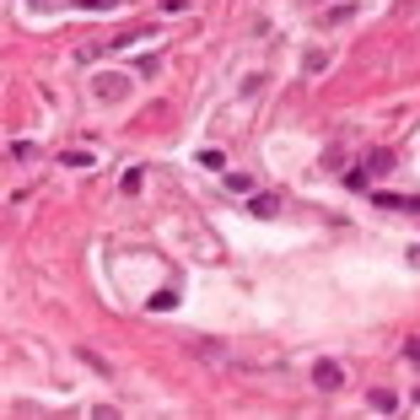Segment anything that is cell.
I'll list each match as a JSON object with an SVG mask.
<instances>
[{"label":"cell","instance_id":"obj_2","mask_svg":"<svg viewBox=\"0 0 420 420\" xmlns=\"http://www.w3.org/2000/svg\"><path fill=\"white\" fill-rule=\"evenodd\" d=\"M313 383H318L323 394H334V388L345 383V367H340V361H318V367H313Z\"/></svg>","mask_w":420,"mask_h":420},{"label":"cell","instance_id":"obj_7","mask_svg":"<svg viewBox=\"0 0 420 420\" xmlns=\"http://www.w3.org/2000/svg\"><path fill=\"white\" fill-rule=\"evenodd\" d=\"M146 308H151V313H173V308H178V291H157Z\"/></svg>","mask_w":420,"mask_h":420},{"label":"cell","instance_id":"obj_8","mask_svg":"<svg viewBox=\"0 0 420 420\" xmlns=\"http://www.w3.org/2000/svg\"><path fill=\"white\" fill-rule=\"evenodd\" d=\"M226 189H232V194H253V178L248 173H226Z\"/></svg>","mask_w":420,"mask_h":420},{"label":"cell","instance_id":"obj_12","mask_svg":"<svg viewBox=\"0 0 420 420\" xmlns=\"http://www.w3.org/2000/svg\"><path fill=\"white\" fill-rule=\"evenodd\" d=\"M415 404H420V388H415Z\"/></svg>","mask_w":420,"mask_h":420},{"label":"cell","instance_id":"obj_11","mask_svg":"<svg viewBox=\"0 0 420 420\" xmlns=\"http://www.w3.org/2000/svg\"><path fill=\"white\" fill-rule=\"evenodd\" d=\"M27 6H33V11H43V6H49V0H27Z\"/></svg>","mask_w":420,"mask_h":420},{"label":"cell","instance_id":"obj_9","mask_svg":"<svg viewBox=\"0 0 420 420\" xmlns=\"http://www.w3.org/2000/svg\"><path fill=\"white\" fill-rule=\"evenodd\" d=\"M81 11H108V6H119V0H75Z\"/></svg>","mask_w":420,"mask_h":420},{"label":"cell","instance_id":"obj_3","mask_svg":"<svg viewBox=\"0 0 420 420\" xmlns=\"http://www.w3.org/2000/svg\"><path fill=\"white\" fill-rule=\"evenodd\" d=\"M92 92H98L103 103H119L124 92H130V75H98V81H92Z\"/></svg>","mask_w":420,"mask_h":420},{"label":"cell","instance_id":"obj_6","mask_svg":"<svg viewBox=\"0 0 420 420\" xmlns=\"http://www.w3.org/2000/svg\"><path fill=\"white\" fill-rule=\"evenodd\" d=\"M361 167H367V173H394V151H367Z\"/></svg>","mask_w":420,"mask_h":420},{"label":"cell","instance_id":"obj_5","mask_svg":"<svg viewBox=\"0 0 420 420\" xmlns=\"http://www.w3.org/2000/svg\"><path fill=\"white\" fill-rule=\"evenodd\" d=\"M367 404L377 409V415H394V409H399V399L388 394V388H372V394H367Z\"/></svg>","mask_w":420,"mask_h":420},{"label":"cell","instance_id":"obj_4","mask_svg":"<svg viewBox=\"0 0 420 420\" xmlns=\"http://www.w3.org/2000/svg\"><path fill=\"white\" fill-rule=\"evenodd\" d=\"M248 210H253L259 221H270V216H280V199H275V194H253V205H248Z\"/></svg>","mask_w":420,"mask_h":420},{"label":"cell","instance_id":"obj_1","mask_svg":"<svg viewBox=\"0 0 420 420\" xmlns=\"http://www.w3.org/2000/svg\"><path fill=\"white\" fill-rule=\"evenodd\" d=\"M372 205H377V210H404V216H420V194H383V189H372Z\"/></svg>","mask_w":420,"mask_h":420},{"label":"cell","instance_id":"obj_10","mask_svg":"<svg viewBox=\"0 0 420 420\" xmlns=\"http://www.w3.org/2000/svg\"><path fill=\"white\" fill-rule=\"evenodd\" d=\"M404 356H409V367H420V340H409V345H404Z\"/></svg>","mask_w":420,"mask_h":420}]
</instances>
